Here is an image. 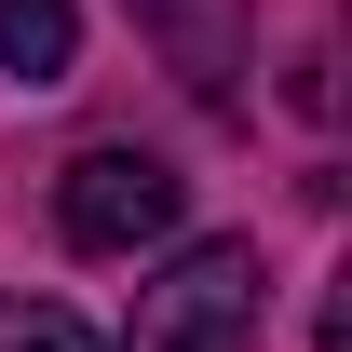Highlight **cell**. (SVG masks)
<instances>
[{
  "label": "cell",
  "instance_id": "1",
  "mask_svg": "<svg viewBox=\"0 0 352 352\" xmlns=\"http://www.w3.org/2000/svg\"><path fill=\"white\" fill-rule=\"evenodd\" d=\"M258 244L217 230V244H190L163 285H135V339L122 352H258Z\"/></svg>",
  "mask_w": 352,
  "mask_h": 352
},
{
  "label": "cell",
  "instance_id": "2",
  "mask_svg": "<svg viewBox=\"0 0 352 352\" xmlns=\"http://www.w3.org/2000/svg\"><path fill=\"white\" fill-rule=\"evenodd\" d=\"M176 163H149V149H82V163L54 176V230L82 244V258H135V244H163L176 230Z\"/></svg>",
  "mask_w": 352,
  "mask_h": 352
},
{
  "label": "cell",
  "instance_id": "3",
  "mask_svg": "<svg viewBox=\"0 0 352 352\" xmlns=\"http://www.w3.org/2000/svg\"><path fill=\"white\" fill-rule=\"evenodd\" d=\"M135 28L163 41V68L204 95V109L244 95V0H135Z\"/></svg>",
  "mask_w": 352,
  "mask_h": 352
},
{
  "label": "cell",
  "instance_id": "4",
  "mask_svg": "<svg viewBox=\"0 0 352 352\" xmlns=\"http://www.w3.org/2000/svg\"><path fill=\"white\" fill-rule=\"evenodd\" d=\"M0 68L28 95H54L68 68H82V0H0Z\"/></svg>",
  "mask_w": 352,
  "mask_h": 352
},
{
  "label": "cell",
  "instance_id": "5",
  "mask_svg": "<svg viewBox=\"0 0 352 352\" xmlns=\"http://www.w3.org/2000/svg\"><path fill=\"white\" fill-rule=\"evenodd\" d=\"M0 352H109L82 325V311H54V298H28V311H0Z\"/></svg>",
  "mask_w": 352,
  "mask_h": 352
}]
</instances>
